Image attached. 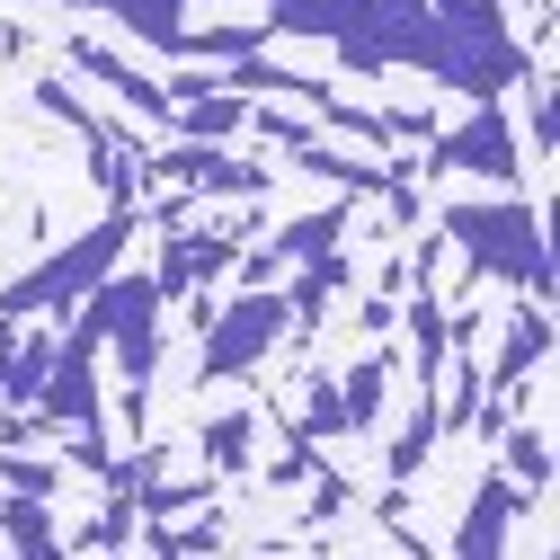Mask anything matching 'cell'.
I'll use <instances>...</instances> for the list:
<instances>
[{"mask_svg": "<svg viewBox=\"0 0 560 560\" xmlns=\"http://www.w3.org/2000/svg\"><path fill=\"white\" fill-rule=\"evenodd\" d=\"M0 542H19V551H62V534L45 525V499H36V489L0 499Z\"/></svg>", "mask_w": 560, "mask_h": 560, "instance_id": "7c38bea8", "label": "cell"}, {"mask_svg": "<svg viewBox=\"0 0 560 560\" xmlns=\"http://www.w3.org/2000/svg\"><path fill=\"white\" fill-rule=\"evenodd\" d=\"M392 347H365V357H347V374H338V400H347V428H374L383 418V392H392Z\"/></svg>", "mask_w": 560, "mask_h": 560, "instance_id": "ba28073f", "label": "cell"}, {"mask_svg": "<svg viewBox=\"0 0 560 560\" xmlns=\"http://www.w3.org/2000/svg\"><path fill=\"white\" fill-rule=\"evenodd\" d=\"M525 508H542V499H534V489H516L508 471H489V480L471 489V516H463L454 551H463V560H499V551H508V525H516Z\"/></svg>", "mask_w": 560, "mask_h": 560, "instance_id": "5b68a950", "label": "cell"}, {"mask_svg": "<svg viewBox=\"0 0 560 560\" xmlns=\"http://www.w3.org/2000/svg\"><path fill=\"white\" fill-rule=\"evenodd\" d=\"M436 232L445 249L480 276V285H516V294H551V249H542V214L516 187H489V196H445L436 205Z\"/></svg>", "mask_w": 560, "mask_h": 560, "instance_id": "6da1fadb", "label": "cell"}, {"mask_svg": "<svg viewBox=\"0 0 560 560\" xmlns=\"http://www.w3.org/2000/svg\"><path fill=\"white\" fill-rule=\"evenodd\" d=\"M72 62H81V72L107 90V98H125L133 116H152V125H170V98H161V81L143 72V62H125L116 45H98V36H72Z\"/></svg>", "mask_w": 560, "mask_h": 560, "instance_id": "8992f818", "label": "cell"}, {"mask_svg": "<svg viewBox=\"0 0 560 560\" xmlns=\"http://www.w3.org/2000/svg\"><path fill=\"white\" fill-rule=\"evenodd\" d=\"M436 436H445V418H436V392H428V400H418V409H409V428L392 436V454H383V471H392V480L409 489V480H418V463H428V454H436Z\"/></svg>", "mask_w": 560, "mask_h": 560, "instance_id": "30bf717a", "label": "cell"}, {"mask_svg": "<svg viewBox=\"0 0 560 560\" xmlns=\"http://www.w3.org/2000/svg\"><path fill=\"white\" fill-rule=\"evenodd\" d=\"M499 454H508V480H516V489H534V499L551 489V445H542V428H516V418H508V428H499Z\"/></svg>", "mask_w": 560, "mask_h": 560, "instance_id": "8fae6325", "label": "cell"}, {"mask_svg": "<svg viewBox=\"0 0 560 560\" xmlns=\"http://www.w3.org/2000/svg\"><path fill=\"white\" fill-rule=\"evenodd\" d=\"M285 338H294L285 294H276V285H241V294H223L214 320H205V374H214V383H241V374H258Z\"/></svg>", "mask_w": 560, "mask_h": 560, "instance_id": "3957f363", "label": "cell"}, {"mask_svg": "<svg viewBox=\"0 0 560 560\" xmlns=\"http://www.w3.org/2000/svg\"><path fill=\"white\" fill-rule=\"evenodd\" d=\"M249 436H258V418H249V409H232V418H214V428H205V463H214V480L249 463Z\"/></svg>", "mask_w": 560, "mask_h": 560, "instance_id": "4fadbf2b", "label": "cell"}, {"mask_svg": "<svg viewBox=\"0 0 560 560\" xmlns=\"http://www.w3.org/2000/svg\"><path fill=\"white\" fill-rule=\"evenodd\" d=\"M428 170L445 178V170H471L480 187H516V170H525V143L508 133V107L499 98H480V116L471 125H454V133H428Z\"/></svg>", "mask_w": 560, "mask_h": 560, "instance_id": "277c9868", "label": "cell"}, {"mask_svg": "<svg viewBox=\"0 0 560 560\" xmlns=\"http://www.w3.org/2000/svg\"><path fill=\"white\" fill-rule=\"evenodd\" d=\"M428 10H436L463 45H489V54L516 45V36H508V0H428ZM516 54H525V45H516Z\"/></svg>", "mask_w": 560, "mask_h": 560, "instance_id": "9c48e42d", "label": "cell"}, {"mask_svg": "<svg viewBox=\"0 0 560 560\" xmlns=\"http://www.w3.org/2000/svg\"><path fill=\"white\" fill-rule=\"evenodd\" d=\"M133 232H143V196H116L107 205V214L81 232V241H62L54 258H36L27 276H19V285L10 294H0V312H10V320H36V312H72L90 285H98V276L133 249Z\"/></svg>", "mask_w": 560, "mask_h": 560, "instance_id": "7a4b0ae2", "label": "cell"}, {"mask_svg": "<svg viewBox=\"0 0 560 560\" xmlns=\"http://www.w3.org/2000/svg\"><path fill=\"white\" fill-rule=\"evenodd\" d=\"M303 436H312V445H329V436H357V428H347V400H338V383H312V392H303Z\"/></svg>", "mask_w": 560, "mask_h": 560, "instance_id": "5bb4252c", "label": "cell"}, {"mask_svg": "<svg viewBox=\"0 0 560 560\" xmlns=\"http://www.w3.org/2000/svg\"><path fill=\"white\" fill-rule=\"evenodd\" d=\"M81 10H107L125 36H143L161 62H178V36H187V0H81Z\"/></svg>", "mask_w": 560, "mask_h": 560, "instance_id": "52a82bcc", "label": "cell"}]
</instances>
